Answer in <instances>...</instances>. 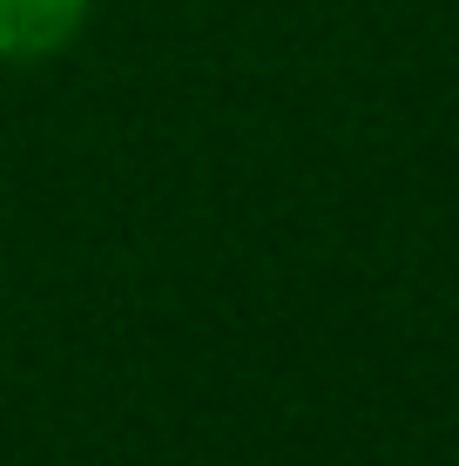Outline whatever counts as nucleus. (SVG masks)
Wrapping results in <instances>:
<instances>
[{
    "instance_id": "nucleus-1",
    "label": "nucleus",
    "mask_w": 459,
    "mask_h": 466,
    "mask_svg": "<svg viewBox=\"0 0 459 466\" xmlns=\"http://www.w3.org/2000/svg\"><path fill=\"white\" fill-rule=\"evenodd\" d=\"M88 14L95 0H0V61H14V68L55 61L61 47H75Z\"/></svg>"
}]
</instances>
